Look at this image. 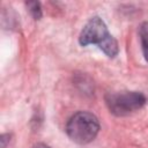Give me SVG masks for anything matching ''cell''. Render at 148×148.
I'll return each instance as SVG.
<instances>
[{"label": "cell", "mask_w": 148, "mask_h": 148, "mask_svg": "<svg viewBox=\"0 0 148 148\" xmlns=\"http://www.w3.org/2000/svg\"><path fill=\"white\" fill-rule=\"evenodd\" d=\"M79 43L82 46L95 44L110 58L116 57L119 52L118 42L109 32L104 21L98 16L91 17L86 23L79 36Z\"/></svg>", "instance_id": "obj_1"}, {"label": "cell", "mask_w": 148, "mask_h": 148, "mask_svg": "<svg viewBox=\"0 0 148 148\" xmlns=\"http://www.w3.org/2000/svg\"><path fill=\"white\" fill-rule=\"evenodd\" d=\"M99 132V121L95 114L88 111L74 113L66 124V133L69 139L79 145L91 142Z\"/></svg>", "instance_id": "obj_2"}, {"label": "cell", "mask_w": 148, "mask_h": 148, "mask_svg": "<svg viewBox=\"0 0 148 148\" xmlns=\"http://www.w3.org/2000/svg\"><path fill=\"white\" fill-rule=\"evenodd\" d=\"M146 96L139 91H120L105 96L106 105L116 116H127L146 104Z\"/></svg>", "instance_id": "obj_3"}, {"label": "cell", "mask_w": 148, "mask_h": 148, "mask_svg": "<svg viewBox=\"0 0 148 148\" xmlns=\"http://www.w3.org/2000/svg\"><path fill=\"white\" fill-rule=\"evenodd\" d=\"M139 37H140L143 57H145L146 61H148V22L141 23V25L139 28Z\"/></svg>", "instance_id": "obj_4"}, {"label": "cell", "mask_w": 148, "mask_h": 148, "mask_svg": "<svg viewBox=\"0 0 148 148\" xmlns=\"http://www.w3.org/2000/svg\"><path fill=\"white\" fill-rule=\"evenodd\" d=\"M27 7L29 8V12L31 13V15L34 16L35 20H39L42 17V8H40L39 2H37V1L27 2Z\"/></svg>", "instance_id": "obj_5"}, {"label": "cell", "mask_w": 148, "mask_h": 148, "mask_svg": "<svg viewBox=\"0 0 148 148\" xmlns=\"http://www.w3.org/2000/svg\"><path fill=\"white\" fill-rule=\"evenodd\" d=\"M32 148H51V147H49V146H46V145H44V143H37V145H35Z\"/></svg>", "instance_id": "obj_6"}]
</instances>
